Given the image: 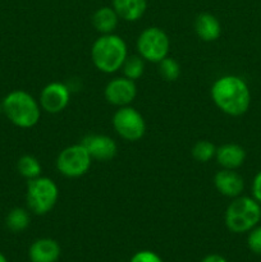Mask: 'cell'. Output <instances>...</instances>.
I'll return each instance as SVG.
<instances>
[{
  "label": "cell",
  "mask_w": 261,
  "mask_h": 262,
  "mask_svg": "<svg viewBox=\"0 0 261 262\" xmlns=\"http://www.w3.org/2000/svg\"><path fill=\"white\" fill-rule=\"evenodd\" d=\"M211 99L223 113L240 117L247 112L251 95L247 83L237 76H223L211 87Z\"/></svg>",
  "instance_id": "cell-1"
},
{
  "label": "cell",
  "mask_w": 261,
  "mask_h": 262,
  "mask_svg": "<svg viewBox=\"0 0 261 262\" xmlns=\"http://www.w3.org/2000/svg\"><path fill=\"white\" fill-rule=\"evenodd\" d=\"M127 56L128 51L124 40L114 33L100 36L91 48L92 63L100 72L106 74L119 71Z\"/></svg>",
  "instance_id": "cell-2"
},
{
  "label": "cell",
  "mask_w": 261,
  "mask_h": 262,
  "mask_svg": "<svg viewBox=\"0 0 261 262\" xmlns=\"http://www.w3.org/2000/svg\"><path fill=\"white\" fill-rule=\"evenodd\" d=\"M3 113L14 125L32 128L41 117V106L37 100L23 90L9 92L3 100Z\"/></svg>",
  "instance_id": "cell-3"
},
{
  "label": "cell",
  "mask_w": 261,
  "mask_h": 262,
  "mask_svg": "<svg viewBox=\"0 0 261 262\" xmlns=\"http://www.w3.org/2000/svg\"><path fill=\"white\" fill-rule=\"evenodd\" d=\"M261 219V207L255 199L235 197L225 211V225L233 233L252 230Z\"/></svg>",
  "instance_id": "cell-4"
},
{
  "label": "cell",
  "mask_w": 261,
  "mask_h": 262,
  "mask_svg": "<svg viewBox=\"0 0 261 262\" xmlns=\"http://www.w3.org/2000/svg\"><path fill=\"white\" fill-rule=\"evenodd\" d=\"M59 199L55 182L46 177H37L27 183L26 201L28 210L36 215H46L54 209Z\"/></svg>",
  "instance_id": "cell-5"
},
{
  "label": "cell",
  "mask_w": 261,
  "mask_h": 262,
  "mask_svg": "<svg viewBox=\"0 0 261 262\" xmlns=\"http://www.w3.org/2000/svg\"><path fill=\"white\" fill-rule=\"evenodd\" d=\"M170 40L165 31L159 27H147L137 38V50L143 60L156 63L168 56Z\"/></svg>",
  "instance_id": "cell-6"
},
{
  "label": "cell",
  "mask_w": 261,
  "mask_h": 262,
  "mask_svg": "<svg viewBox=\"0 0 261 262\" xmlns=\"http://www.w3.org/2000/svg\"><path fill=\"white\" fill-rule=\"evenodd\" d=\"M92 159L82 143L63 148L56 159V168L67 178H79L89 171Z\"/></svg>",
  "instance_id": "cell-7"
},
{
  "label": "cell",
  "mask_w": 261,
  "mask_h": 262,
  "mask_svg": "<svg viewBox=\"0 0 261 262\" xmlns=\"http://www.w3.org/2000/svg\"><path fill=\"white\" fill-rule=\"evenodd\" d=\"M115 132L125 141L136 142L145 136L146 123L140 112L132 106H122L113 117Z\"/></svg>",
  "instance_id": "cell-8"
},
{
  "label": "cell",
  "mask_w": 261,
  "mask_h": 262,
  "mask_svg": "<svg viewBox=\"0 0 261 262\" xmlns=\"http://www.w3.org/2000/svg\"><path fill=\"white\" fill-rule=\"evenodd\" d=\"M69 100H71L69 87L61 82H51L46 84L41 91L38 104L41 109L49 114H58L68 106Z\"/></svg>",
  "instance_id": "cell-9"
},
{
  "label": "cell",
  "mask_w": 261,
  "mask_h": 262,
  "mask_svg": "<svg viewBox=\"0 0 261 262\" xmlns=\"http://www.w3.org/2000/svg\"><path fill=\"white\" fill-rule=\"evenodd\" d=\"M104 95L106 101L114 106H128L137 95V87L132 79L127 77H117L106 84Z\"/></svg>",
  "instance_id": "cell-10"
},
{
  "label": "cell",
  "mask_w": 261,
  "mask_h": 262,
  "mask_svg": "<svg viewBox=\"0 0 261 262\" xmlns=\"http://www.w3.org/2000/svg\"><path fill=\"white\" fill-rule=\"evenodd\" d=\"M82 145L92 160L110 161L118 152V146L113 138L105 135H89L82 140Z\"/></svg>",
  "instance_id": "cell-11"
},
{
  "label": "cell",
  "mask_w": 261,
  "mask_h": 262,
  "mask_svg": "<svg viewBox=\"0 0 261 262\" xmlns=\"http://www.w3.org/2000/svg\"><path fill=\"white\" fill-rule=\"evenodd\" d=\"M214 186L223 196L235 199L243 192L245 182L237 171L232 169H222L215 174Z\"/></svg>",
  "instance_id": "cell-12"
},
{
  "label": "cell",
  "mask_w": 261,
  "mask_h": 262,
  "mask_svg": "<svg viewBox=\"0 0 261 262\" xmlns=\"http://www.w3.org/2000/svg\"><path fill=\"white\" fill-rule=\"evenodd\" d=\"M60 246L53 238H40L31 245L28 257L31 262H56L60 257Z\"/></svg>",
  "instance_id": "cell-13"
},
{
  "label": "cell",
  "mask_w": 261,
  "mask_h": 262,
  "mask_svg": "<svg viewBox=\"0 0 261 262\" xmlns=\"http://www.w3.org/2000/svg\"><path fill=\"white\" fill-rule=\"evenodd\" d=\"M217 164L223 169H234L240 168L246 159V151L242 146L237 143H225L220 147H216V154H215Z\"/></svg>",
  "instance_id": "cell-14"
},
{
  "label": "cell",
  "mask_w": 261,
  "mask_h": 262,
  "mask_svg": "<svg viewBox=\"0 0 261 262\" xmlns=\"http://www.w3.org/2000/svg\"><path fill=\"white\" fill-rule=\"evenodd\" d=\"M194 31L205 42L217 40L222 35V26L219 19L210 13H201L194 20Z\"/></svg>",
  "instance_id": "cell-15"
},
{
  "label": "cell",
  "mask_w": 261,
  "mask_h": 262,
  "mask_svg": "<svg viewBox=\"0 0 261 262\" xmlns=\"http://www.w3.org/2000/svg\"><path fill=\"white\" fill-rule=\"evenodd\" d=\"M113 8L119 18L127 22H135L145 14L147 2L146 0H113Z\"/></svg>",
  "instance_id": "cell-16"
},
{
  "label": "cell",
  "mask_w": 261,
  "mask_h": 262,
  "mask_svg": "<svg viewBox=\"0 0 261 262\" xmlns=\"http://www.w3.org/2000/svg\"><path fill=\"white\" fill-rule=\"evenodd\" d=\"M118 22H119V17H118L114 8H99L92 15V26H94L97 32L102 33V35L114 32Z\"/></svg>",
  "instance_id": "cell-17"
},
{
  "label": "cell",
  "mask_w": 261,
  "mask_h": 262,
  "mask_svg": "<svg viewBox=\"0 0 261 262\" xmlns=\"http://www.w3.org/2000/svg\"><path fill=\"white\" fill-rule=\"evenodd\" d=\"M30 222V214H28L27 210L22 209V207H15V209L10 210L5 217L7 228L10 232L14 233H19L27 229Z\"/></svg>",
  "instance_id": "cell-18"
},
{
  "label": "cell",
  "mask_w": 261,
  "mask_h": 262,
  "mask_svg": "<svg viewBox=\"0 0 261 262\" xmlns=\"http://www.w3.org/2000/svg\"><path fill=\"white\" fill-rule=\"evenodd\" d=\"M17 169L18 173L28 181L40 177L41 170H42L40 161L32 155H23L22 158H19L17 163Z\"/></svg>",
  "instance_id": "cell-19"
},
{
  "label": "cell",
  "mask_w": 261,
  "mask_h": 262,
  "mask_svg": "<svg viewBox=\"0 0 261 262\" xmlns=\"http://www.w3.org/2000/svg\"><path fill=\"white\" fill-rule=\"evenodd\" d=\"M158 72L166 82H174L181 76V66L176 59L166 56L158 63Z\"/></svg>",
  "instance_id": "cell-20"
},
{
  "label": "cell",
  "mask_w": 261,
  "mask_h": 262,
  "mask_svg": "<svg viewBox=\"0 0 261 262\" xmlns=\"http://www.w3.org/2000/svg\"><path fill=\"white\" fill-rule=\"evenodd\" d=\"M192 156L199 163H209L212 158H215L216 147L212 142L207 140L197 141L192 147Z\"/></svg>",
  "instance_id": "cell-21"
},
{
  "label": "cell",
  "mask_w": 261,
  "mask_h": 262,
  "mask_svg": "<svg viewBox=\"0 0 261 262\" xmlns=\"http://www.w3.org/2000/svg\"><path fill=\"white\" fill-rule=\"evenodd\" d=\"M122 68L124 77L132 79V81H136V79L141 78L143 72H145V61L138 55L127 56Z\"/></svg>",
  "instance_id": "cell-22"
},
{
  "label": "cell",
  "mask_w": 261,
  "mask_h": 262,
  "mask_svg": "<svg viewBox=\"0 0 261 262\" xmlns=\"http://www.w3.org/2000/svg\"><path fill=\"white\" fill-rule=\"evenodd\" d=\"M247 245L253 253L261 255V227L251 230L250 235H248Z\"/></svg>",
  "instance_id": "cell-23"
},
{
  "label": "cell",
  "mask_w": 261,
  "mask_h": 262,
  "mask_svg": "<svg viewBox=\"0 0 261 262\" xmlns=\"http://www.w3.org/2000/svg\"><path fill=\"white\" fill-rule=\"evenodd\" d=\"M129 262H163V260H161L158 253L153 252V251L143 250L135 253Z\"/></svg>",
  "instance_id": "cell-24"
},
{
  "label": "cell",
  "mask_w": 261,
  "mask_h": 262,
  "mask_svg": "<svg viewBox=\"0 0 261 262\" xmlns=\"http://www.w3.org/2000/svg\"><path fill=\"white\" fill-rule=\"evenodd\" d=\"M252 194L253 199L257 202H261V171L256 174L252 183Z\"/></svg>",
  "instance_id": "cell-25"
},
{
  "label": "cell",
  "mask_w": 261,
  "mask_h": 262,
  "mask_svg": "<svg viewBox=\"0 0 261 262\" xmlns=\"http://www.w3.org/2000/svg\"><path fill=\"white\" fill-rule=\"evenodd\" d=\"M201 262H228L225 260V257H223L222 255H217V253H211V255H207L202 258Z\"/></svg>",
  "instance_id": "cell-26"
},
{
  "label": "cell",
  "mask_w": 261,
  "mask_h": 262,
  "mask_svg": "<svg viewBox=\"0 0 261 262\" xmlns=\"http://www.w3.org/2000/svg\"><path fill=\"white\" fill-rule=\"evenodd\" d=\"M0 262H8V260H7V257H5L4 255H3L2 252H0Z\"/></svg>",
  "instance_id": "cell-27"
},
{
  "label": "cell",
  "mask_w": 261,
  "mask_h": 262,
  "mask_svg": "<svg viewBox=\"0 0 261 262\" xmlns=\"http://www.w3.org/2000/svg\"><path fill=\"white\" fill-rule=\"evenodd\" d=\"M2 112H3V106H2V105H0V114H2Z\"/></svg>",
  "instance_id": "cell-28"
}]
</instances>
